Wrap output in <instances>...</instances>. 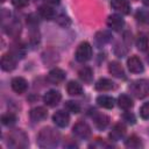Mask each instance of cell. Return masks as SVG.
Wrapping results in <instances>:
<instances>
[{
  "instance_id": "cell-28",
  "label": "cell",
  "mask_w": 149,
  "mask_h": 149,
  "mask_svg": "<svg viewBox=\"0 0 149 149\" xmlns=\"http://www.w3.org/2000/svg\"><path fill=\"white\" fill-rule=\"evenodd\" d=\"M136 47L139 50L141 51H146L147 48H148V38L144 36V35H141L137 37L136 40Z\"/></svg>"
},
{
  "instance_id": "cell-34",
  "label": "cell",
  "mask_w": 149,
  "mask_h": 149,
  "mask_svg": "<svg viewBox=\"0 0 149 149\" xmlns=\"http://www.w3.org/2000/svg\"><path fill=\"white\" fill-rule=\"evenodd\" d=\"M123 118H125V119H126V121H128L129 123H134V122H135V118H134V115H133V114H130L129 112L125 113Z\"/></svg>"
},
{
  "instance_id": "cell-2",
  "label": "cell",
  "mask_w": 149,
  "mask_h": 149,
  "mask_svg": "<svg viewBox=\"0 0 149 149\" xmlns=\"http://www.w3.org/2000/svg\"><path fill=\"white\" fill-rule=\"evenodd\" d=\"M132 94L139 99L146 98L149 95V79H139L135 80L129 87Z\"/></svg>"
},
{
  "instance_id": "cell-11",
  "label": "cell",
  "mask_w": 149,
  "mask_h": 149,
  "mask_svg": "<svg viewBox=\"0 0 149 149\" xmlns=\"http://www.w3.org/2000/svg\"><path fill=\"white\" fill-rule=\"evenodd\" d=\"M64 79H65V72L62 69L55 68V69L50 70L49 73H48V80L50 83H52V84L62 83Z\"/></svg>"
},
{
  "instance_id": "cell-16",
  "label": "cell",
  "mask_w": 149,
  "mask_h": 149,
  "mask_svg": "<svg viewBox=\"0 0 149 149\" xmlns=\"http://www.w3.org/2000/svg\"><path fill=\"white\" fill-rule=\"evenodd\" d=\"M108 71L112 76L116 77V78H125V71H123V68L121 66L120 63L118 62H111L109 65H108Z\"/></svg>"
},
{
  "instance_id": "cell-20",
  "label": "cell",
  "mask_w": 149,
  "mask_h": 149,
  "mask_svg": "<svg viewBox=\"0 0 149 149\" xmlns=\"http://www.w3.org/2000/svg\"><path fill=\"white\" fill-rule=\"evenodd\" d=\"M66 91L70 95H80L83 93V87L80 84H78L77 81H69L66 85Z\"/></svg>"
},
{
  "instance_id": "cell-9",
  "label": "cell",
  "mask_w": 149,
  "mask_h": 149,
  "mask_svg": "<svg viewBox=\"0 0 149 149\" xmlns=\"http://www.w3.org/2000/svg\"><path fill=\"white\" fill-rule=\"evenodd\" d=\"M10 85H12L13 91L16 92L17 94L24 93V92L27 91V88H28V83H27V80H26L24 78H22V77H15V78H13Z\"/></svg>"
},
{
  "instance_id": "cell-21",
  "label": "cell",
  "mask_w": 149,
  "mask_h": 149,
  "mask_svg": "<svg viewBox=\"0 0 149 149\" xmlns=\"http://www.w3.org/2000/svg\"><path fill=\"white\" fill-rule=\"evenodd\" d=\"M118 105H119L120 108L127 111V109H129V108L133 107V100H132V98H130L129 95H127V94H121V95L118 98Z\"/></svg>"
},
{
  "instance_id": "cell-15",
  "label": "cell",
  "mask_w": 149,
  "mask_h": 149,
  "mask_svg": "<svg viewBox=\"0 0 149 149\" xmlns=\"http://www.w3.org/2000/svg\"><path fill=\"white\" fill-rule=\"evenodd\" d=\"M111 5L116 12H120L121 14H129L130 12V6L127 0H112Z\"/></svg>"
},
{
  "instance_id": "cell-10",
  "label": "cell",
  "mask_w": 149,
  "mask_h": 149,
  "mask_svg": "<svg viewBox=\"0 0 149 149\" xmlns=\"http://www.w3.org/2000/svg\"><path fill=\"white\" fill-rule=\"evenodd\" d=\"M52 121L58 126V127H66L70 122V116L66 112L64 111H57L54 115H52Z\"/></svg>"
},
{
  "instance_id": "cell-32",
  "label": "cell",
  "mask_w": 149,
  "mask_h": 149,
  "mask_svg": "<svg viewBox=\"0 0 149 149\" xmlns=\"http://www.w3.org/2000/svg\"><path fill=\"white\" fill-rule=\"evenodd\" d=\"M57 22L61 24V26H63V27H68L71 22H70V19L68 17V16H65V15H61V16H58L57 17Z\"/></svg>"
},
{
  "instance_id": "cell-27",
  "label": "cell",
  "mask_w": 149,
  "mask_h": 149,
  "mask_svg": "<svg viewBox=\"0 0 149 149\" xmlns=\"http://www.w3.org/2000/svg\"><path fill=\"white\" fill-rule=\"evenodd\" d=\"M64 107H65V109H66L68 112H71V113H74V114L79 113V111H80V106L78 105V102L71 101V100L66 101L65 105H64Z\"/></svg>"
},
{
  "instance_id": "cell-24",
  "label": "cell",
  "mask_w": 149,
  "mask_h": 149,
  "mask_svg": "<svg viewBox=\"0 0 149 149\" xmlns=\"http://www.w3.org/2000/svg\"><path fill=\"white\" fill-rule=\"evenodd\" d=\"M78 74H79V78H80L84 83H91V80H92V78H93V72H92V70H91L90 68H87V66L80 69L79 72H78Z\"/></svg>"
},
{
  "instance_id": "cell-7",
  "label": "cell",
  "mask_w": 149,
  "mask_h": 149,
  "mask_svg": "<svg viewBox=\"0 0 149 149\" xmlns=\"http://www.w3.org/2000/svg\"><path fill=\"white\" fill-rule=\"evenodd\" d=\"M1 69L3 71H12L15 69L16 66V59L15 56L13 54H5L1 57V62H0Z\"/></svg>"
},
{
  "instance_id": "cell-18",
  "label": "cell",
  "mask_w": 149,
  "mask_h": 149,
  "mask_svg": "<svg viewBox=\"0 0 149 149\" xmlns=\"http://www.w3.org/2000/svg\"><path fill=\"white\" fill-rule=\"evenodd\" d=\"M38 14L43 17V19H47V20H51L56 16V13H55V9L50 6V5H42L38 7Z\"/></svg>"
},
{
  "instance_id": "cell-26",
  "label": "cell",
  "mask_w": 149,
  "mask_h": 149,
  "mask_svg": "<svg viewBox=\"0 0 149 149\" xmlns=\"http://www.w3.org/2000/svg\"><path fill=\"white\" fill-rule=\"evenodd\" d=\"M15 121H16V116L13 113H7L1 116V122L5 126H12L15 123Z\"/></svg>"
},
{
  "instance_id": "cell-33",
  "label": "cell",
  "mask_w": 149,
  "mask_h": 149,
  "mask_svg": "<svg viewBox=\"0 0 149 149\" xmlns=\"http://www.w3.org/2000/svg\"><path fill=\"white\" fill-rule=\"evenodd\" d=\"M12 3L16 8H23L29 3V0H12Z\"/></svg>"
},
{
  "instance_id": "cell-36",
  "label": "cell",
  "mask_w": 149,
  "mask_h": 149,
  "mask_svg": "<svg viewBox=\"0 0 149 149\" xmlns=\"http://www.w3.org/2000/svg\"><path fill=\"white\" fill-rule=\"evenodd\" d=\"M142 1H143V3H144L146 6H148V7H149V0H142Z\"/></svg>"
},
{
  "instance_id": "cell-17",
  "label": "cell",
  "mask_w": 149,
  "mask_h": 149,
  "mask_svg": "<svg viewBox=\"0 0 149 149\" xmlns=\"http://www.w3.org/2000/svg\"><path fill=\"white\" fill-rule=\"evenodd\" d=\"M93 121H94V125L97 126V128L105 129L107 127V125L109 123V118L105 114H101V113H94Z\"/></svg>"
},
{
  "instance_id": "cell-29",
  "label": "cell",
  "mask_w": 149,
  "mask_h": 149,
  "mask_svg": "<svg viewBox=\"0 0 149 149\" xmlns=\"http://www.w3.org/2000/svg\"><path fill=\"white\" fill-rule=\"evenodd\" d=\"M88 147H90V148H109L111 144L107 143V142H105V141L101 140V139H95V141L92 142Z\"/></svg>"
},
{
  "instance_id": "cell-37",
  "label": "cell",
  "mask_w": 149,
  "mask_h": 149,
  "mask_svg": "<svg viewBox=\"0 0 149 149\" xmlns=\"http://www.w3.org/2000/svg\"><path fill=\"white\" fill-rule=\"evenodd\" d=\"M147 61L149 62V54H148V56H147Z\"/></svg>"
},
{
  "instance_id": "cell-12",
  "label": "cell",
  "mask_w": 149,
  "mask_h": 149,
  "mask_svg": "<svg viewBox=\"0 0 149 149\" xmlns=\"http://www.w3.org/2000/svg\"><path fill=\"white\" fill-rule=\"evenodd\" d=\"M125 24V21L123 19L118 15V14H113V15H109L108 19H107V26L112 29V30H120Z\"/></svg>"
},
{
  "instance_id": "cell-23",
  "label": "cell",
  "mask_w": 149,
  "mask_h": 149,
  "mask_svg": "<svg viewBox=\"0 0 149 149\" xmlns=\"http://www.w3.org/2000/svg\"><path fill=\"white\" fill-rule=\"evenodd\" d=\"M125 146H126L127 148H132V149H137V148H142V147H143L141 140H140L137 136H135V135L129 136V137L125 141Z\"/></svg>"
},
{
  "instance_id": "cell-22",
  "label": "cell",
  "mask_w": 149,
  "mask_h": 149,
  "mask_svg": "<svg viewBox=\"0 0 149 149\" xmlns=\"http://www.w3.org/2000/svg\"><path fill=\"white\" fill-rule=\"evenodd\" d=\"M97 102L99 106L104 107V108H112L114 106V99L109 95H99L97 98Z\"/></svg>"
},
{
  "instance_id": "cell-6",
  "label": "cell",
  "mask_w": 149,
  "mask_h": 149,
  "mask_svg": "<svg viewBox=\"0 0 149 149\" xmlns=\"http://www.w3.org/2000/svg\"><path fill=\"white\" fill-rule=\"evenodd\" d=\"M61 99H62V94H61L58 91H56V90H50V91H48V92L44 94V97H43L44 104L48 105V106H51V107L58 105V102L61 101Z\"/></svg>"
},
{
  "instance_id": "cell-1",
  "label": "cell",
  "mask_w": 149,
  "mask_h": 149,
  "mask_svg": "<svg viewBox=\"0 0 149 149\" xmlns=\"http://www.w3.org/2000/svg\"><path fill=\"white\" fill-rule=\"evenodd\" d=\"M59 139V133L56 129L51 127H45L38 133L37 144L41 148H54L58 144Z\"/></svg>"
},
{
  "instance_id": "cell-35",
  "label": "cell",
  "mask_w": 149,
  "mask_h": 149,
  "mask_svg": "<svg viewBox=\"0 0 149 149\" xmlns=\"http://www.w3.org/2000/svg\"><path fill=\"white\" fill-rule=\"evenodd\" d=\"M47 2V5H58L61 0H44Z\"/></svg>"
},
{
  "instance_id": "cell-4",
  "label": "cell",
  "mask_w": 149,
  "mask_h": 149,
  "mask_svg": "<svg viewBox=\"0 0 149 149\" xmlns=\"http://www.w3.org/2000/svg\"><path fill=\"white\" fill-rule=\"evenodd\" d=\"M76 59L80 63L87 62L92 57V47L88 42H83L78 45L76 50Z\"/></svg>"
},
{
  "instance_id": "cell-19",
  "label": "cell",
  "mask_w": 149,
  "mask_h": 149,
  "mask_svg": "<svg viewBox=\"0 0 149 149\" xmlns=\"http://www.w3.org/2000/svg\"><path fill=\"white\" fill-rule=\"evenodd\" d=\"M114 87V83L107 78H101L95 83V90L98 91H109Z\"/></svg>"
},
{
  "instance_id": "cell-13",
  "label": "cell",
  "mask_w": 149,
  "mask_h": 149,
  "mask_svg": "<svg viewBox=\"0 0 149 149\" xmlns=\"http://www.w3.org/2000/svg\"><path fill=\"white\" fill-rule=\"evenodd\" d=\"M125 134H126L125 125L123 123H116L113 127L112 132L109 133V139L113 140V141H119V140H121L125 136Z\"/></svg>"
},
{
  "instance_id": "cell-38",
  "label": "cell",
  "mask_w": 149,
  "mask_h": 149,
  "mask_svg": "<svg viewBox=\"0 0 149 149\" xmlns=\"http://www.w3.org/2000/svg\"><path fill=\"white\" fill-rule=\"evenodd\" d=\"M1 1H2V2H3V1H5V0H1Z\"/></svg>"
},
{
  "instance_id": "cell-25",
  "label": "cell",
  "mask_w": 149,
  "mask_h": 149,
  "mask_svg": "<svg viewBox=\"0 0 149 149\" xmlns=\"http://www.w3.org/2000/svg\"><path fill=\"white\" fill-rule=\"evenodd\" d=\"M109 40H111V34H109L108 31H106V30L99 31V33L95 35V41H97V43H98L99 45H102V44L107 43Z\"/></svg>"
},
{
  "instance_id": "cell-3",
  "label": "cell",
  "mask_w": 149,
  "mask_h": 149,
  "mask_svg": "<svg viewBox=\"0 0 149 149\" xmlns=\"http://www.w3.org/2000/svg\"><path fill=\"white\" fill-rule=\"evenodd\" d=\"M27 144H28V139L22 130L16 129L8 135V146L13 148H24Z\"/></svg>"
},
{
  "instance_id": "cell-31",
  "label": "cell",
  "mask_w": 149,
  "mask_h": 149,
  "mask_svg": "<svg viewBox=\"0 0 149 149\" xmlns=\"http://www.w3.org/2000/svg\"><path fill=\"white\" fill-rule=\"evenodd\" d=\"M140 115H141V118L142 119H149V101L148 102H146L142 107H141V109H140Z\"/></svg>"
},
{
  "instance_id": "cell-8",
  "label": "cell",
  "mask_w": 149,
  "mask_h": 149,
  "mask_svg": "<svg viewBox=\"0 0 149 149\" xmlns=\"http://www.w3.org/2000/svg\"><path fill=\"white\" fill-rule=\"evenodd\" d=\"M127 65H128L129 71L133 73H141L144 70V66L137 56H130L127 59Z\"/></svg>"
},
{
  "instance_id": "cell-5",
  "label": "cell",
  "mask_w": 149,
  "mask_h": 149,
  "mask_svg": "<svg viewBox=\"0 0 149 149\" xmlns=\"http://www.w3.org/2000/svg\"><path fill=\"white\" fill-rule=\"evenodd\" d=\"M72 132H73V134H74L78 139H81V140L88 139L90 135H91V128H90V126H88L86 122H83V121L77 122V123L73 126Z\"/></svg>"
},
{
  "instance_id": "cell-30",
  "label": "cell",
  "mask_w": 149,
  "mask_h": 149,
  "mask_svg": "<svg viewBox=\"0 0 149 149\" xmlns=\"http://www.w3.org/2000/svg\"><path fill=\"white\" fill-rule=\"evenodd\" d=\"M136 19L140 21V22H149V12H146V10H139L137 14H136Z\"/></svg>"
},
{
  "instance_id": "cell-14",
  "label": "cell",
  "mask_w": 149,
  "mask_h": 149,
  "mask_svg": "<svg viewBox=\"0 0 149 149\" xmlns=\"http://www.w3.org/2000/svg\"><path fill=\"white\" fill-rule=\"evenodd\" d=\"M47 115H48V112H47V109L44 107H35L29 113L30 119L33 121H35V122H40V121L44 120L47 118Z\"/></svg>"
}]
</instances>
